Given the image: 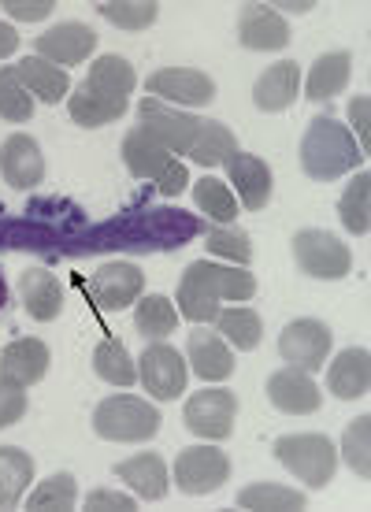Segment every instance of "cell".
<instances>
[{
	"label": "cell",
	"mask_w": 371,
	"mask_h": 512,
	"mask_svg": "<svg viewBox=\"0 0 371 512\" xmlns=\"http://www.w3.org/2000/svg\"><path fill=\"white\" fill-rule=\"evenodd\" d=\"M256 294V279L245 268H223V264H208V260H193L182 271L179 282V312L182 320L208 323L216 320L219 301H249Z\"/></svg>",
	"instance_id": "cell-1"
},
{
	"label": "cell",
	"mask_w": 371,
	"mask_h": 512,
	"mask_svg": "<svg viewBox=\"0 0 371 512\" xmlns=\"http://www.w3.org/2000/svg\"><path fill=\"white\" fill-rule=\"evenodd\" d=\"M301 167H305L308 179L334 182L353 167H364V153H360L357 138L338 119L316 116L308 123L305 141H301Z\"/></svg>",
	"instance_id": "cell-2"
},
{
	"label": "cell",
	"mask_w": 371,
	"mask_h": 512,
	"mask_svg": "<svg viewBox=\"0 0 371 512\" xmlns=\"http://www.w3.org/2000/svg\"><path fill=\"white\" fill-rule=\"evenodd\" d=\"M123 164L130 167L134 179L156 182V190L164 193V197H179L186 190V182H190V171L182 167L179 156L167 153L164 145L141 127H134L123 138Z\"/></svg>",
	"instance_id": "cell-3"
},
{
	"label": "cell",
	"mask_w": 371,
	"mask_h": 512,
	"mask_svg": "<svg viewBox=\"0 0 371 512\" xmlns=\"http://www.w3.org/2000/svg\"><path fill=\"white\" fill-rule=\"evenodd\" d=\"M93 431L104 442H145L160 431V409L141 397H104L93 412Z\"/></svg>",
	"instance_id": "cell-4"
},
{
	"label": "cell",
	"mask_w": 371,
	"mask_h": 512,
	"mask_svg": "<svg viewBox=\"0 0 371 512\" xmlns=\"http://www.w3.org/2000/svg\"><path fill=\"white\" fill-rule=\"evenodd\" d=\"M275 461L305 483V487L320 490L334 479L338 457L327 435H282L275 442Z\"/></svg>",
	"instance_id": "cell-5"
},
{
	"label": "cell",
	"mask_w": 371,
	"mask_h": 512,
	"mask_svg": "<svg viewBox=\"0 0 371 512\" xmlns=\"http://www.w3.org/2000/svg\"><path fill=\"white\" fill-rule=\"evenodd\" d=\"M138 127L149 130L160 145H164L171 156H186L190 153L193 138H197V130L205 119L193 116V112H179V108H167L164 101H156V97H145L138 104Z\"/></svg>",
	"instance_id": "cell-6"
},
{
	"label": "cell",
	"mask_w": 371,
	"mask_h": 512,
	"mask_svg": "<svg viewBox=\"0 0 371 512\" xmlns=\"http://www.w3.org/2000/svg\"><path fill=\"white\" fill-rule=\"evenodd\" d=\"M294 260L297 268L312 279H342L353 268L346 242H338L327 231H297L294 234Z\"/></svg>",
	"instance_id": "cell-7"
},
{
	"label": "cell",
	"mask_w": 371,
	"mask_h": 512,
	"mask_svg": "<svg viewBox=\"0 0 371 512\" xmlns=\"http://www.w3.org/2000/svg\"><path fill=\"white\" fill-rule=\"evenodd\" d=\"M227 475H231V461L216 446H190L175 461V483L182 494H193V498L219 490L227 483Z\"/></svg>",
	"instance_id": "cell-8"
},
{
	"label": "cell",
	"mask_w": 371,
	"mask_h": 512,
	"mask_svg": "<svg viewBox=\"0 0 371 512\" xmlns=\"http://www.w3.org/2000/svg\"><path fill=\"white\" fill-rule=\"evenodd\" d=\"M282 360L297 372H320L331 353V331L320 320H294L279 334Z\"/></svg>",
	"instance_id": "cell-9"
},
{
	"label": "cell",
	"mask_w": 371,
	"mask_h": 512,
	"mask_svg": "<svg viewBox=\"0 0 371 512\" xmlns=\"http://www.w3.org/2000/svg\"><path fill=\"white\" fill-rule=\"evenodd\" d=\"M138 379L156 401H175L186 390L190 375H186V360H182L179 349L156 342V346H145V353H141Z\"/></svg>",
	"instance_id": "cell-10"
},
{
	"label": "cell",
	"mask_w": 371,
	"mask_h": 512,
	"mask_svg": "<svg viewBox=\"0 0 371 512\" xmlns=\"http://www.w3.org/2000/svg\"><path fill=\"white\" fill-rule=\"evenodd\" d=\"M238 397L231 390H201L186 405V427L197 438H227L234 431Z\"/></svg>",
	"instance_id": "cell-11"
},
{
	"label": "cell",
	"mask_w": 371,
	"mask_h": 512,
	"mask_svg": "<svg viewBox=\"0 0 371 512\" xmlns=\"http://www.w3.org/2000/svg\"><path fill=\"white\" fill-rule=\"evenodd\" d=\"M149 93L156 101H175V104H190V108H201L216 97V82L205 75V71H193V67H164L149 78Z\"/></svg>",
	"instance_id": "cell-12"
},
{
	"label": "cell",
	"mask_w": 371,
	"mask_h": 512,
	"mask_svg": "<svg viewBox=\"0 0 371 512\" xmlns=\"http://www.w3.org/2000/svg\"><path fill=\"white\" fill-rule=\"evenodd\" d=\"M93 45H97V34L86 23H60L34 41L41 60H49L56 67H75L82 60H90Z\"/></svg>",
	"instance_id": "cell-13"
},
{
	"label": "cell",
	"mask_w": 371,
	"mask_h": 512,
	"mask_svg": "<svg viewBox=\"0 0 371 512\" xmlns=\"http://www.w3.org/2000/svg\"><path fill=\"white\" fill-rule=\"evenodd\" d=\"M238 41L249 52H271L290 45V26L271 4H245L238 15Z\"/></svg>",
	"instance_id": "cell-14"
},
{
	"label": "cell",
	"mask_w": 371,
	"mask_h": 512,
	"mask_svg": "<svg viewBox=\"0 0 371 512\" xmlns=\"http://www.w3.org/2000/svg\"><path fill=\"white\" fill-rule=\"evenodd\" d=\"M0 175L15 190H34L45 179V156L30 134H12L0 145Z\"/></svg>",
	"instance_id": "cell-15"
},
{
	"label": "cell",
	"mask_w": 371,
	"mask_h": 512,
	"mask_svg": "<svg viewBox=\"0 0 371 512\" xmlns=\"http://www.w3.org/2000/svg\"><path fill=\"white\" fill-rule=\"evenodd\" d=\"M141 286H145V275H141V268L116 260V264H104V268L93 275L90 294H93V301H97V308H104V312H116V308H127L130 301H138Z\"/></svg>",
	"instance_id": "cell-16"
},
{
	"label": "cell",
	"mask_w": 371,
	"mask_h": 512,
	"mask_svg": "<svg viewBox=\"0 0 371 512\" xmlns=\"http://www.w3.org/2000/svg\"><path fill=\"white\" fill-rule=\"evenodd\" d=\"M268 397L271 405L286 416H312L320 409V386L308 379V372H297V368H282L268 379Z\"/></svg>",
	"instance_id": "cell-17"
},
{
	"label": "cell",
	"mask_w": 371,
	"mask_h": 512,
	"mask_svg": "<svg viewBox=\"0 0 371 512\" xmlns=\"http://www.w3.org/2000/svg\"><path fill=\"white\" fill-rule=\"evenodd\" d=\"M186 346H190L193 375H201L205 383H223V379H231L234 375V353H231V346L223 342V334L219 331L197 327Z\"/></svg>",
	"instance_id": "cell-18"
},
{
	"label": "cell",
	"mask_w": 371,
	"mask_h": 512,
	"mask_svg": "<svg viewBox=\"0 0 371 512\" xmlns=\"http://www.w3.org/2000/svg\"><path fill=\"white\" fill-rule=\"evenodd\" d=\"M297 90H301V67L294 60H279L256 78L253 101L260 112H286L297 101Z\"/></svg>",
	"instance_id": "cell-19"
},
{
	"label": "cell",
	"mask_w": 371,
	"mask_h": 512,
	"mask_svg": "<svg viewBox=\"0 0 371 512\" xmlns=\"http://www.w3.org/2000/svg\"><path fill=\"white\" fill-rule=\"evenodd\" d=\"M327 386H331V394L342 397V401H357V397L368 394V386H371L368 349L357 346V349L338 353V357L331 360V368H327Z\"/></svg>",
	"instance_id": "cell-20"
},
{
	"label": "cell",
	"mask_w": 371,
	"mask_h": 512,
	"mask_svg": "<svg viewBox=\"0 0 371 512\" xmlns=\"http://www.w3.org/2000/svg\"><path fill=\"white\" fill-rule=\"evenodd\" d=\"M227 171H231V182L238 186V197H242V208L249 212H260V208L271 201V167L253 153H234L227 160Z\"/></svg>",
	"instance_id": "cell-21"
},
{
	"label": "cell",
	"mask_w": 371,
	"mask_h": 512,
	"mask_svg": "<svg viewBox=\"0 0 371 512\" xmlns=\"http://www.w3.org/2000/svg\"><path fill=\"white\" fill-rule=\"evenodd\" d=\"M49 372V346L41 338H19L0 353V375H8L15 383L34 386Z\"/></svg>",
	"instance_id": "cell-22"
},
{
	"label": "cell",
	"mask_w": 371,
	"mask_h": 512,
	"mask_svg": "<svg viewBox=\"0 0 371 512\" xmlns=\"http://www.w3.org/2000/svg\"><path fill=\"white\" fill-rule=\"evenodd\" d=\"M19 294H23L26 312L41 323L56 320V316H60V308H64V286L52 279L45 268L23 271V279H19Z\"/></svg>",
	"instance_id": "cell-23"
},
{
	"label": "cell",
	"mask_w": 371,
	"mask_h": 512,
	"mask_svg": "<svg viewBox=\"0 0 371 512\" xmlns=\"http://www.w3.org/2000/svg\"><path fill=\"white\" fill-rule=\"evenodd\" d=\"M15 75H19V82L26 86L30 97H41L45 104H60L67 97V86H71L64 75V67L49 64V60H41V56L19 60V64H15Z\"/></svg>",
	"instance_id": "cell-24"
},
{
	"label": "cell",
	"mask_w": 371,
	"mask_h": 512,
	"mask_svg": "<svg viewBox=\"0 0 371 512\" xmlns=\"http://www.w3.org/2000/svg\"><path fill=\"white\" fill-rule=\"evenodd\" d=\"M116 475L134 490V494H141V498H149V501L167 494V464L160 453H138V457L116 464Z\"/></svg>",
	"instance_id": "cell-25"
},
{
	"label": "cell",
	"mask_w": 371,
	"mask_h": 512,
	"mask_svg": "<svg viewBox=\"0 0 371 512\" xmlns=\"http://www.w3.org/2000/svg\"><path fill=\"white\" fill-rule=\"evenodd\" d=\"M349 67H353V56L349 52H327V56H320L316 64H312V71H308L305 78V97L308 101H331V97H338V93L346 90L349 82Z\"/></svg>",
	"instance_id": "cell-26"
},
{
	"label": "cell",
	"mask_w": 371,
	"mask_h": 512,
	"mask_svg": "<svg viewBox=\"0 0 371 512\" xmlns=\"http://www.w3.org/2000/svg\"><path fill=\"white\" fill-rule=\"evenodd\" d=\"M82 86L101 93V97H112V101H127L134 86H138V75H134V67L123 56H101V60H93L90 78Z\"/></svg>",
	"instance_id": "cell-27"
},
{
	"label": "cell",
	"mask_w": 371,
	"mask_h": 512,
	"mask_svg": "<svg viewBox=\"0 0 371 512\" xmlns=\"http://www.w3.org/2000/svg\"><path fill=\"white\" fill-rule=\"evenodd\" d=\"M30 475H34V457L19 446L0 449V509H19L26 487H30Z\"/></svg>",
	"instance_id": "cell-28"
},
{
	"label": "cell",
	"mask_w": 371,
	"mask_h": 512,
	"mask_svg": "<svg viewBox=\"0 0 371 512\" xmlns=\"http://www.w3.org/2000/svg\"><path fill=\"white\" fill-rule=\"evenodd\" d=\"M234 153H238V138L231 134V127H227V123H216V119H205L186 156L201 167H219V164H227Z\"/></svg>",
	"instance_id": "cell-29"
},
{
	"label": "cell",
	"mask_w": 371,
	"mask_h": 512,
	"mask_svg": "<svg viewBox=\"0 0 371 512\" xmlns=\"http://www.w3.org/2000/svg\"><path fill=\"white\" fill-rule=\"evenodd\" d=\"M67 112H71V119H75L78 127L93 130V127H108V123L123 119L127 101H112V97H101V93L78 86V90L71 93V101H67Z\"/></svg>",
	"instance_id": "cell-30"
},
{
	"label": "cell",
	"mask_w": 371,
	"mask_h": 512,
	"mask_svg": "<svg viewBox=\"0 0 371 512\" xmlns=\"http://www.w3.org/2000/svg\"><path fill=\"white\" fill-rule=\"evenodd\" d=\"M216 327H219V334H223L227 342H234L242 353H253V349L260 346V334H264L260 312H253V308H238V305L219 308Z\"/></svg>",
	"instance_id": "cell-31"
},
{
	"label": "cell",
	"mask_w": 371,
	"mask_h": 512,
	"mask_svg": "<svg viewBox=\"0 0 371 512\" xmlns=\"http://www.w3.org/2000/svg\"><path fill=\"white\" fill-rule=\"evenodd\" d=\"M308 505L305 494H297L290 487H279V483H253L238 494V509H253V512H301Z\"/></svg>",
	"instance_id": "cell-32"
},
{
	"label": "cell",
	"mask_w": 371,
	"mask_h": 512,
	"mask_svg": "<svg viewBox=\"0 0 371 512\" xmlns=\"http://www.w3.org/2000/svg\"><path fill=\"white\" fill-rule=\"evenodd\" d=\"M134 327H138L141 338H149V342H164L167 334L179 327V312H175V305L160 294L141 297L138 312H134Z\"/></svg>",
	"instance_id": "cell-33"
},
{
	"label": "cell",
	"mask_w": 371,
	"mask_h": 512,
	"mask_svg": "<svg viewBox=\"0 0 371 512\" xmlns=\"http://www.w3.org/2000/svg\"><path fill=\"white\" fill-rule=\"evenodd\" d=\"M338 216L353 234H368L371 231V175L368 171H357V179L349 182L342 201H338Z\"/></svg>",
	"instance_id": "cell-34"
},
{
	"label": "cell",
	"mask_w": 371,
	"mask_h": 512,
	"mask_svg": "<svg viewBox=\"0 0 371 512\" xmlns=\"http://www.w3.org/2000/svg\"><path fill=\"white\" fill-rule=\"evenodd\" d=\"M78 505V483L75 475H49L38 490L30 494V512H71Z\"/></svg>",
	"instance_id": "cell-35"
},
{
	"label": "cell",
	"mask_w": 371,
	"mask_h": 512,
	"mask_svg": "<svg viewBox=\"0 0 371 512\" xmlns=\"http://www.w3.org/2000/svg\"><path fill=\"white\" fill-rule=\"evenodd\" d=\"M93 372L112 386H134L138 383V368H134V360H130L127 349L119 346V342H112V338L101 342L97 353H93Z\"/></svg>",
	"instance_id": "cell-36"
},
{
	"label": "cell",
	"mask_w": 371,
	"mask_h": 512,
	"mask_svg": "<svg viewBox=\"0 0 371 512\" xmlns=\"http://www.w3.org/2000/svg\"><path fill=\"white\" fill-rule=\"evenodd\" d=\"M0 119H8V123H30L34 119V97L19 82L15 67H0Z\"/></svg>",
	"instance_id": "cell-37"
},
{
	"label": "cell",
	"mask_w": 371,
	"mask_h": 512,
	"mask_svg": "<svg viewBox=\"0 0 371 512\" xmlns=\"http://www.w3.org/2000/svg\"><path fill=\"white\" fill-rule=\"evenodd\" d=\"M101 15L108 23H116L119 30H145L156 23L160 4L156 0H104Z\"/></svg>",
	"instance_id": "cell-38"
},
{
	"label": "cell",
	"mask_w": 371,
	"mask_h": 512,
	"mask_svg": "<svg viewBox=\"0 0 371 512\" xmlns=\"http://www.w3.org/2000/svg\"><path fill=\"white\" fill-rule=\"evenodd\" d=\"M193 201H197V208H201L208 219H216V223H234V216H238V201H234L231 190L219 179H212V175L193 186Z\"/></svg>",
	"instance_id": "cell-39"
},
{
	"label": "cell",
	"mask_w": 371,
	"mask_h": 512,
	"mask_svg": "<svg viewBox=\"0 0 371 512\" xmlns=\"http://www.w3.org/2000/svg\"><path fill=\"white\" fill-rule=\"evenodd\" d=\"M342 453L360 479H371V416L349 423V431L342 435Z\"/></svg>",
	"instance_id": "cell-40"
},
{
	"label": "cell",
	"mask_w": 371,
	"mask_h": 512,
	"mask_svg": "<svg viewBox=\"0 0 371 512\" xmlns=\"http://www.w3.org/2000/svg\"><path fill=\"white\" fill-rule=\"evenodd\" d=\"M208 253L231 260L234 268H245V264L253 260V242H249V234L238 231V227H219V231L208 234Z\"/></svg>",
	"instance_id": "cell-41"
},
{
	"label": "cell",
	"mask_w": 371,
	"mask_h": 512,
	"mask_svg": "<svg viewBox=\"0 0 371 512\" xmlns=\"http://www.w3.org/2000/svg\"><path fill=\"white\" fill-rule=\"evenodd\" d=\"M26 416V386L0 375V427H12Z\"/></svg>",
	"instance_id": "cell-42"
},
{
	"label": "cell",
	"mask_w": 371,
	"mask_h": 512,
	"mask_svg": "<svg viewBox=\"0 0 371 512\" xmlns=\"http://www.w3.org/2000/svg\"><path fill=\"white\" fill-rule=\"evenodd\" d=\"M138 501L127 494H112V490H93L86 498V512H134Z\"/></svg>",
	"instance_id": "cell-43"
},
{
	"label": "cell",
	"mask_w": 371,
	"mask_h": 512,
	"mask_svg": "<svg viewBox=\"0 0 371 512\" xmlns=\"http://www.w3.org/2000/svg\"><path fill=\"white\" fill-rule=\"evenodd\" d=\"M368 108H371V97H368V93H360V97H353V101H349V119L357 123L360 153H364V156H368V149H371V123H368Z\"/></svg>",
	"instance_id": "cell-44"
},
{
	"label": "cell",
	"mask_w": 371,
	"mask_h": 512,
	"mask_svg": "<svg viewBox=\"0 0 371 512\" xmlns=\"http://www.w3.org/2000/svg\"><path fill=\"white\" fill-rule=\"evenodd\" d=\"M4 12L12 15V19H30V23H34V19H49L52 0H30V4H26V0H8Z\"/></svg>",
	"instance_id": "cell-45"
},
{
	"label": "cell",
	"mask_w": 371,
	"mask_h": 512,
	"mask_svg": "<svg viewBox=\"0 0 371 512\" xmlns=\"http://www.w3.org/2000/svg\"><path fill=\"white\" fill-rule=\"evenodd\" d=\"M15 49H19V34H15V26L0 23V60H4V56H12Z\"/></svg>",
	"instance_id": "cell-46"
},
{
	"label": "cell",
	"mask_w": 371,
	"mask_h": 512,
	"mask_svg": "<svg viewBox=\"0 0 371 512\" xmlns=\"http://www.w3.org/2000/svg\"><path fill=\"white\" fill-rule=\"evenodd\" d=\"M8 305V286H4V271H0V308Z\"/></svg>",
	"instance_id": "cell-47"
}]
</instances>
